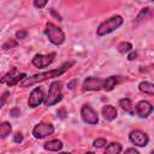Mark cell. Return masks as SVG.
Here are the masks:
<instances>
[{
  "mask_svg": "<svg viewBox=\"0 0 154 154\" xmlns=\"http://www.w3.org/2000/svg\"><path fill=\"white\" fill-rule=\"evenodd\" d=\"M46 5H47V1H46V0H43V1L35 0V1H34V6H35V7H37V8H43Z\"/></svg>",
  "mask_w": 154,
  "mask_h": 154,
  "instance_id": "cb8c5ba5",
  "label": "cell"
},
{
  "mask_svg": "<svg viewBox=\"0 0 154 154\" xmlns=\"http://www.w3.org/2000/svg\"><path fill=\"white\" fill-rule=\"evenodd\" d=\"M152 154H154V150H152Z\"/></svg>",
  "mask_w": 154,
  "mask_h": 154,
  "instance_id": "e575fe53",
  "label": "cell"
},
{
  "mask_svg": "<svg viewBox=\"0 0 154 154\" xmlns=\"http://www.w3.org/2000/svg\"><path fill=\"white\" fill-rule=\"evenodd\" d=\"M138 89L148 95H154V83L150 82H141L138 84Z\"/></svg>",
  "mask_w": 154,
  "mask_h": 154,
  "instance_id": "2e32d148",
  "label": "cell"
},
{
  "mask_svg": "<svg viewBox=\"0 0 154 154\" xmlns=\"http://www.w3.org/2000/svg\"><path fill=\"white\" fill-rule=\"evenodd\" d=\"M26 78V75L25 73H19V75H17V76H14L8 83H7V85L8 87H12V85H16L17 83H22L24 79Z\"/></svg>",
  "mask_w": 154,
  "mask_h": 154,
  "instance_id": "d6986e66",
  "label": "cell"
},
{
  "mask_svg": "<svg viewBox=\"0 0 154 154\" xmlns=\"http://www.w3.org/2000/svg\"><path fill=\"white\" fill-rule=\"evenodd\" d=\"M84 154H95V153H93V152H87V153H84Z\"/></svg>",
  "mask_w": 154,
  "mask_h": 154,
  "instance_id": "d6a6232c",
  "label": "cell"
},
{
  "mask_svg": "<svg viewBox=\"0 0 154 154\" xmlns=\"http://www.w3.org/2000/svg\"><path fill=\"white\" fill-rule=\"evenodd\" d=\"M72 65H73V61H67V63H64L60 67H58L55 70H51V71H47V72H41V73H37V75H34L31 77H26L20 83V87H30L35 83L43 82V81H47V79H51V78H54V77H59L60 75L66 72Z\"/></svg>",
  "mask_w": 154,
  "mask_h": 154,
  "instance_id": "6da1fadb",
  "label": "cell"
},
{
  "mask_svg": "<svg viewBox=\"0 0 154 154\" xmlns=\"http://www.w3.org/2000/svg\"><path fill=\"white\" fill-rule=\"evenodd\" d=\"M51 13H52V16H53V17H55L58 20H63V19H61V17H60L58 13H55V11H54V10H51Z\"/></svg>",
  "mask_w": 154,
  "mask_h": 154,
  "instance_id": "f1b7e54d",
  "label": "cell"
},
{
  "mask_svg": "<svg viewBox=\"0 0 154 154\" xmlns=\"http://www.w3.org/2000/svg\"><path fill=\"white\" fill-rule=\"evenodd\" d=\"M118 82H119V79H118V77H116V76L107 77L106 79H103V85H102V88H103L105 90H107V91H111V90L117 85Z\"/></svg>",
  "mask_w": 154,
  "mask_h": 154,
  "instance_id": "9a60e30c",
  "label": "cell"
},
{
  "mask_svg": "<svg viewBox=\"0 0 154 154\" xmlns=\"http://www.w3.org/2000/svg\"><path fill=\"white\" fill-rule=\"evenodd\" d=\"M81 116H82V119H83L87 124L94 125V124H96L97 120H99L96 112H95L90 106H87V105L82 107V109H81Z\"/></svg>",
  "mask_w": 154,
  "mask_h": 154,
  "instance_id": "9c48e42d",
  "label": "cell"
},
{
  "mask_svg": "<svg viewBox=\"0 0 154 154\" xmlns=\"http://www.w3.org/2000/svg\"><path fill=\"white\" fill-rule=\"evenodd\" d=\"M16 71H17V70H16V67H12V69H11V71H8V72H7V73L1 78V83H8V82L14 77L13 75H14V72H16Z\"/></svg>",
  "mask_w": 154,
  "mask_h": 154,
  "instance_id": "44dd1931",
  "label": "cell"
},
{
  "mask_svg": "<svg viewBox=\"0 0 154 154\" xmlns=\"http://www.w3.org/2000/svg\"><path fill=\"white\" fill-rule=\"evenodd\" d=\"M93 144H94V147H96V148H102L105 144H106V140L105 138H96L94 142H93Z\"/></svg>",
  "mask_w": 154,
  "mask_h": 154,
  "instance_id": "603a6c76",
  "label": "cell"
},
{
  "mask_svg": "<svg viewBox=\"0 0 154 154\" xmlns=\"http://www.w3.org/2000/svg\"><path fill=\"white\" fill-rule=\"evenodd\" d=\"M132 49V45L130 42H120L118 45V51L120 53H128Z\"/></svg>",
  "mask_w": 154,
  "mask_h": 154,
  "instance_id": "ffe728a7",
  "label": "cell"
},
{
  "mask_svg": "<svg viewBox=\"0 0 154 154\" xmlns=\"http://www.w3.org/2000/svg\"><path fill=\"white\" fill-rule=\"evenodd\" d=\"M76 82H77V81H76V79H73L71 83H69V88H70V89H73V84H75Z\"/></svg>",
  "mask_w": 154,
  "mask_h": 154,
  "instance_id": "1f68e13d",
  "label": "cell"
},
{
  "mask_svg": "<svg viewBox=\"0 0 154 154\" xmlns=\"http://www.w3.org/2000/svg\"><path fill=\"white\" fill-rule=\"evenodd\" d=\"M122 24H123L122 16L116 14V16H113V17L103 20L102 23H100V25L96 29V34H97V36H105V35L114 31L116 29H118Z\"/></svg>",
  "mask_w": 154,
  "mask_h": 154,
  "instance_id": "7a4b0ae2",
  "label": "cell"
},
{
  "mask_svg": "<svg viewBox=\"0 0 154 154\" xmlns=\"http://www.w3.org/2000/svg\"><path fill=\"white\" fill-rule=\"evenodd\" d=\"M8 95V93L6 91V93H4V95H2V100H1V107L4 106V103H5V101H6V96Z\"/></svg>",
  "mask_w": 154,
  "mask_h": 154,
  "instance_id": "f546056e",
  "label": "cell"
},
{
  "mask_svg": "<svg viewBox=\"0 0 154 154\" xmlns=\"http://www.w3.org/2000/svg\"><path fill=\"white\" fill-rule=\"evenodd\" d=\"M124 154H140V153H138V150H136L135 148H129V149L125 150Z\"/></svg>",
  "mask_w": 154,
  "mask_h": 154,
  "instance_id": "4316f807",
  "label": "cell"
},
{
  "mask_svg": "<svg viewBox=\"0 0 154 154\" xmlns=\"http://www.w3.org/2000/svg\"><path fill=\"white\" fill-rule=\"evenodd\" d=\"M135 109H136V114H137L138 117H141V118H147V117L153 112L154 108H153L152 103H149V102L146 101V100H142V101H140V102L136 105Z\"/></svg>",
  "mask_w": 154,
  "mask_h": 154,
  "instance_id": "30bf717a",
  "label": "cell"
},
{
  "mask_svg": "<svg viewBox=\"0 0 154 154\" xmlns=\"http://www.w3.org/2000/svg\"><path fill=\"white\" fill-rule=\"evenodd\" d=\"M129 138L130 141L137 146V147H144L148 144L149 142V138H148V135L141 130H132L129 135Z\"/></svg>",
  "mask_w": 154,
  "mask_h": 154,
  "instance_id": "8992f818",
  "label": "cell"
},
{
  "mask_svg": "<svg viewBox=\"0 0 154 154\" xmlns=\"http://www.w3.org/2000/svg\"><path fill=\"white\" fill-rule=\"evenodd\" d=\"M45 99H46V96H45V94H43V90H42V88H35L31 93H30V96H29V100H28V105L30 106V107H37V106H40L42 102H45Z\"/></svg>",
  "mask_w": 154,
  "mask_h": 154,
  "instance_id": "ba28073f",
  "label": "cell"
},
{
  "mask_svg": "<svg viewBox=\"0 0 154 154\" xmlns=\"http://www.w3.org/2000/svg\"><path fill=\"white\" fill-rule=\"evenodd\" d=\"M11 116H13V117H17V116H19V111H18V108H13V109H11Z\"/></svg>",
  "mask_w": 154,
  "mask_h": 154,
  "instance_id": "83f0119b",
  "label": "cell"
},
{
  "mask_svg": "<svg viewBox=\"0 0 154 154\" xmlns=\"http://www.w3.org/2000/svg\"><path fill=\"white\" fill-rule=\"evenodd\" d=\"M13 140H14V142H17V143H20V142L23 141V135L18 132V134H16V136H14V138H13Z\"/></svg>",
  "mask_w": 154,
  "mask_h": 154,
  "instance_id": "484cf974",
  "label": "cell"
},
{
  "mask_svg": "<svg viewBox=\"0 0 154 154\" xmlns=\"http://www.w3.org/2000/svg\"><path fill=\"white\" fill-rule=\"evenodd\" d=\"M60 100H61V83L59 81H54L48 89V94L45 99V105L53 106L58 103Z\"/></svg>",
  "mask_w": 154,
  "mask_h": 154,
  "instance_id": "277c9868",
  "label": "cell"
},
{
  "mask_svg": "<svg viewBox=\"0 0 154 154\" xmlns=\"http://www.w3.org/2000/svg\"><path fill=\"white\" fill-rule=\"evenodd\" d=\"M54 132V126L48 123H40L32 129V135L35 138H45Z\"/></svg>",
  "mask_w": 154,
  "mask_h": 154,
  "instance_id": "5b68a950",
  "label": "cell"
},
{
  "mask_svg": "<svg viewBox=\"0 0 154 154\" xmlns=\"http://www.w3.org/2000/svg\"><path fill=\"white\" fill-rule=\"evenodd\" d=\"M11 130H12L11 124L7 123V122H2V123L0 124V137H1V138L7 137V136L10 135V132H11Z\"/></svg>",
  "mask_w": 154,
  "mask_h": 154,
  "instance_id": "ac0fdd59",
  "label": "cell"
},
{
  "mask_svg": "<svg viewBox=\"0 0 154 154\" xmlns=\"http://www.w3.org/2000/svg\"><path fill=\"white\" fill-rule=\"evenodd\" d=\"M135 58H136V53H131V54H129V57H128L129 60H134Z\"/></svg>",
  "mask_w": 154,
  "mask_h": 154,
  "instance_id": "4dcf8cb0",
  "label": "cell"
},
{
  "mask_svg": "<svg viewBox=\"0 0 154 154\" xmlns=\"http://www.w3.org/2000/svg\"><path fill=\"white\" fill-rule=\"evenodd\" d=\"M43 148L46 150H51V152H58L63 148V143L60 140H52V141H48L43 144Z\"/></svg>",
  "mask_w": 154,
  "mask_h": 154,
  "instance_id": "4fadbf2b",
  "label": "cell"
},
{
  "mask_svg": "<svg viewBox=\"0 0 154 154\" xmlns=\"http://www.w3.org/2000/svg\"><path fill=\"white\" fill-rule=\"evenodd\" d=\"M101 112H102L103 118H105L106 120H109V122L113 120V119H116V118H117V114H118L116 107H113L112 105H105V106L102 107Z\"/></svg>",
  "mask_w": 154,
  "mask_h": 154,
  "instance_id": "7c38bea8",
  "label": "cell"
},
{
  "mask_svg": "<svg viewBox=\"0 0 154 154\" xmlns=\"http://www.w3.org/2000/svg\"><path fill=\"white\" fill-rule=\"evenodd\" d=\"M16 46H17V41L16 40H8L2 45V49H10V48H13Z\"/></svg>",
  "mask_w": 154,
  "mask_h": 154,
  "instance_id": "7402d4cb",
  "label": "cell"
},
{
  "mask_svg": "<svg viewBox=\"0 0 154 154\" xmlns=\"http://www.w3.org/2000/svg\"><path fill=\"white\" fill-rule=\"evenodd\" d=\"M59 154H71V153H65V152H63V153H59Z\"/></svg>",
  "mask_w": 154,
  "mask_h": 154,
  "instance_id": "836d02e7",
  "label": "cell"
},
{
  "mask_svg": "<svg viewBox=\"0 0 154 154\" xmlns=\"http://www.w3.org/2000/svg\"><path fill=\"white\" fill-rule=\"evenodd\" d=\"M26 35H28L26 30H19V31H17V32H16V37H17L18 40L25 38V37H26Z\"/></svg>",
  "mask_w": 154,
  "mask_h": 154,
  "instance_id": "d4e9b609",
  "label": "cell"
},
{
  "mask_svg": "<svg viewBox=\"0 0 154 154\" xmlns=\"http://www.w3.org/2000/svg\"><path fill=\"white\" fill-rule=\"evenodd\" d=\"M119 106H120L125 112H128V113H130V114H134V113L136 112L135 106L132 105V102H131L130 99H126V97L120 99V100H119Z\"/></svg>",
  "mask_w": 154,
  "mask_h": 154,
  "instance_id": "5bb4252c",
  "label": "cell"
},
{
  "mask_svg": "<svg viewBox=\"0 0 154 154\" xmlns=\"http://www.w3.org/2000/svg\"><path fill=\"white\" fill-rule=\"evenodd\" d=\"M120 152H122V144H119L118 142H112L106 147L103 154H119Z\"/></svg>",
  "mask_w": 154,
  "mask_h": 154,
  "instance_id": "e0dca14e",
  "label": "cell"
},
{
  "mask_svg": "<svg viewBox=\"0 0 154 154\" xmlns=\"http://www.w3.org/2000/svg\"><path fill=\"white\" fill-rule=\"evenodd\" d=\"M54 57H55V53H49L46 55L45 54H36L32 58V65L38 67V69L46 67V66L52 64V61L54 60Z\"/></svg>",
  "mask_w": 154,
  "mask_h": 154,
  "instance_id": "52a82bcc",
  "label": "cell"
},
{
  "mask_svg": "<svg viewBox=\"0 0 154 154\" xmlns=\"http://www.w3.org/2000/svg\"><path fill=\"white\" fill-rule=\"evenodd\" d=\"M45 32L48 37V40L53 43V45H63L65 42V34L63 32V30L60 28H58L57 25H54L53 23H47L46 24V29Z\"/></svg>",
  "mask_w": 154,
  "mask_h": 154,
  "instance_id": "3957f363",
  "label": "cell"
},
{
  "mask_svg": "<svg viewBox=\"0 0 154 154\" xmlns=\"http://www.w3.org/2000/svg\"><path fill=\"white\" fill-rule=\"evenodd\" d=\"M103 85V81L97 77H88L83 82V90H100Z\"/></svg>",
  "mask_w": 154,
  "mask_h": 154,
  "instance_id": "8fae6325",
  "label": "cell"
}]
</instances>
